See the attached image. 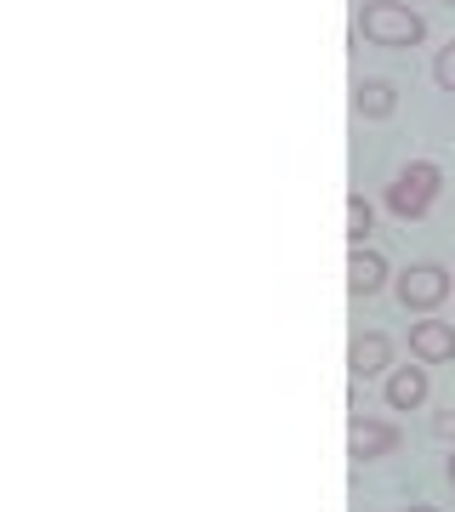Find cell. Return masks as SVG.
<instances>
[{
    "label": "cell",
    "mask_w": 455,
    "mask_h": 512,
    "mask_svg": "<svg viewBox=\"0 0 455 512\" xmlns=\"http://www.w3.org/2000/svg\"><path fill=\"white\" fill-rule=\"evenodd\" d=\"M404 512H438V507H404Z\"/></svg>",
    "instance_id": "5bb4252c"
},
{
    "label": "cell",
    "mask_w": 455,
    "mask_h": 512,
    "mask_svg": "<svg viewBox=\"0 0 455 512\" xmlns=\"http://www.w3.org/2000/svg\"><path fill=\"white\" fill-rule=\"evenodd\" d=\"M438 188H444L438 165H433V160H410L399 177L387 183V211H393V217H404V222H421L427 211H433Z\"/></svg>",
    "instance_id": "7a4b0ae2"
},
{
    "label": "cell",
    "mask_w": 455,
    "mask_h": 512,
    "mask_svg": "<svg viewBox=\"0 0 455 512\" xmlns=\"http://www.w3.org/2000/svg\"><path fill=\"white\" fill-rule=\"evenodd\" d=\"M444 478H450V490H455V450H450V467H444Z\"/></svg>",
    "instance_id": "4fadbf2b"
},
{
    "label": "cell",
    "mask_w": 455,
    "mask_h": 512,
    "mask_svg": "<svg viewBox=\"0 0 455 512\" xmlns=\"http://www.w3.org/2000/svg\"><path fill=\"white\" fill-rule=\"evenodd\" d=\"M410 353H416L421 365H450L455 359V325H444V319H416V325H410Z\"/></svg>",
    "instance_id": "5b68a950"
},
{
    "label": "cell",
    "mask_w": 455,
    "mask_h": 512,
    "mask_svg": "<svg viewBox=\"0 0 455 512\" xmlns=\"http://www.w3.org/2000/svg\"><path fill=\"white\" fill-rule=\"evenodd\" d=\"M433 80L444 86V92H455V40H450V46H438V57H433Z\"/></svg>",
    "instance_id": "8fae6325"
},
{
    "label": "cell",
    "mask_w": 455,
    "mask_h": 512,
    "mask_svg": "<svg viewBox=\"0 0 455 512\" xmlns=\"http://www.w3.org/2000/svg\"><path fill=\"white\" fill-rule=\"evenodd\" d=\"M399 450V427H387V421H370L359 416L353 421V433H347V456L353 461H382Z\"/></svg>",
    "instance_id": "277c9868"
},
{
    "label": "cell",
    "mask_w": 455,
    "mask_h": 512,
    "mask_svg": "<svg viewBox=\"0 0 455 512\" xmlns=\"http://www.w3.org/2000/svg\"><path fill=\"white\" fill-rule=\"evenodd\" d=\"M347 291L353 296L387 291V256L370 251V245H353V251H347Z\"/></svg>",
    "instance_id": "52a82bcc"
},
{
    "label": "cell",
    "mask_w": 455,
    "mask_h": 512,
    "mask_svg": "<svg viewBox=\"0 0 455 512\" xmlns=\"http://www.w3.org/2000/svg\"><path fill=\"white\" fill-rule=\"evenodd\" d=\"M347 370H353V376H382V370H393V336L359 330L353 348H347Z\"/></svg>",
    "instance_id": "8992f818"
},
{
    "label": "cell",
    "mask_w": 455,
    "mask_h": 512,
    "mask_svg": "<svg viewBox=\"0 0 455 512\" xmlns=\"http://www.w3.org/2000/svg\"><path fill=\"white\" fill-rule=\"evenodd\" d=\"M370 222H376L370 200H364V194H353V200H347V245H364V239H370Z\"/></svg>",
    "instance_id": "30bf717a"
},
{
    "label": "cell",
    "mask_w": 455,
    "mask_h": 512,
    "mask_svg": "<svg viewBox=\"0 0 455 512\" xmlns=\"http://www.w3.org/2000/svg\"><path fill=\"white\" fill-rule=\"evenodd\" d=\"M450 6H455V0H450Z\"/></svg>",
    "instance_id": "9a60e30c"
},
{
    "label": "cell",
    "mask_w": 455,
    "mask_h": 512,
    "mask_svg": "<svg viewBox=\"0 0 455 512\" xmlns=\"http://www.w3.org/2000/svg\"><path fill=\"white\" fill-rule=\"evenodd\" d=\"M444 296H455V279H450V268H438V262H416V268L399 274V302L410 313H433Z\"/></svg>",
    "instance_id": "3957f363"
},
{
    "label": "cell",
    "mask_w": 455,
    "mask_h": 512,
    "mask_svg": "<svg viewBox=\"0 0 455 512\" xmlns=\"http://www.w3.org/2000/svg\"><path fill=\"white\" fill-rule=\"evenodd\" d=\"M433 433H438V439H455V410H438V416H433Z\"/></svg>",
    "instance_id": "7c38bea8"
},
{
    "label": "cell",
    "mask_w": 455,
    "mask_h": 512,
    "mask_svg": "<svg viewBox=\"0 0 455 512\" xmlns=\"http://www.w3.org/2000/svg\"><path fill=\"white\" fill-rule=\"evenodd\" d=\"M353 109H359L364 120H387V114L399 109V86H393V80H359V86H353Z\"/></svg>",
    "instance_id": "9c48e42d"
},
{
    "label": "cell",
    "mask_w": 455,
    "mask_h": 512,
    "mask_svg": "<svg viewBox=\"0 0 455 512\" xmlns=\"http://www.w3.org/2000/svg\"><path fill=\"white\" fill-rule=\"evenodd\" d=\"M387 404L393 410H421L427 404V393H433V382H427V370L421 365H404V370H387Z\"/></svg>",
    "instance_id": "ba28073f"
},
{
    "label": "cell",
    "mask_w": 455,
    "mask_h": 512,
    "mask_svg": "<svg viewBox=\"0 0 455 512\" xmlns=\"http://www.w3.org/2000/svg\"><path fill=\"white\" fill-rule=\"evenodd\" d=\"M359 35L370 46H421L427 40V18H421L416 6H404V0H364L359 6Z\"/></svg>",
    "instance_id": "6da1fadb"
}]
</instances>
